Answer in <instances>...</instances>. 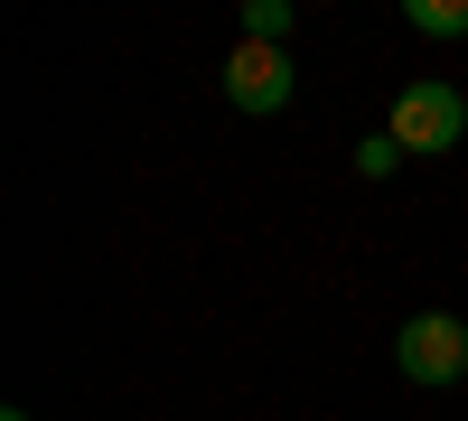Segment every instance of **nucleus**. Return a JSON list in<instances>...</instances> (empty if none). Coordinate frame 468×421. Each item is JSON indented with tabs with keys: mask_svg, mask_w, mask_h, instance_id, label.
<instances>
[{
	"mask_svg": "<svg viewBox=\"0 0 468 421\" xmlns=\"http://www.w3.org/2000/svg\"><path fill=\"white\" fill-rule=\"evenodd\" d=\"M384 132L403 141V160L421 150H459V132H468V103H459V85H403L394 94V112H384Z\"/></svg>",
	"mask_w": 468,
	"mask_h": 421,
	"instance_id": "nucleus-1",
	"label": "nucleus"
},
{
	"mask_svg": "<svg viewBox=\"0 0 468 421\" xmlns=\"http://www.w3.org/2000/svg\"><path fill=\"white\" fill-rule=\"evenodd\" d=\"M394 356H403L412 384H459V374H468V328H459L450 310H421V319H403Z\"/></svg>",
	"mask_w": 468,
	"mask_h": 421,
	"instance_id": "nucleus-2",
	"label": "nucleus"
},
{
	"mask_svg": "<svg viewBox=\"0 0 468 421\" xmlns=\"http://www.w3.org/2000/svg\"><path fill=\"white\" fill-rule=\"evenodd\" d=\"M225 94H234V112H282V103H291V57H282V47H253V37H234Z\"/></svg>",
	"mask_w": 468,
	"mask_h": 421,
	"instance_id": "nucleus-3",
	"label": "nucleus"
},
{
	"mask_svg": "<svg viewBox=\"0 0 468 421\" xmlns=\"http://www.w3.org/2000/svg\"><path fill=\"white\" fill-rule=\"evenodd\" d=\"M291 0H244V37H253V47H282V37H291Z\"/></svg>",
	"mask_w": 468,
	"mask_h": 421,
	"instance_id": "nucleus-4",
	"label": "nucleus"
},
{
	"mask_svg": "<svg viewBox=\"0 0 468 421\" xmlns=\"http://www.w3.org/2000/svg\"><path fill=\"white\" fill-rule=\"evenodd\" d=\"M421 37H468V0H412V10H403Z\"/></svg>",
	"mask_w": 468,
	"mask_h": 421,
	"instance_id": "nucleus-5",
	"label": "nucleus"
},
{
	"mask_svg": "<svg viewBox=\"0 0 468 421\" xmlns=\"http://www.w3.org/2000/svg\"><path fill=\"white\" fill-rule=\"evenodd\" d=\"M394 169H403V141H394V132L356 141V178H394Z\"/></svg>",
	"mask_w": 468,
	"mask_h": 421,
	"instance_id": "nucleus-6",
	"label": "nucleus"
},
{
	"mask_svg": "<svg viewBox=\"0 0 468 421\" xmlns=\"http://www.w3.org/2000/svg\"><path fill=\"white\" fill-rule=\"evenodd\" d=\"M10 421H28V412H10Z\"/></svg>",
	"mask_w": 468,
	"mask_h": 421,
	"instance_id": "nucleus-7",
	"label": "nucleus"
}]
</instances>
